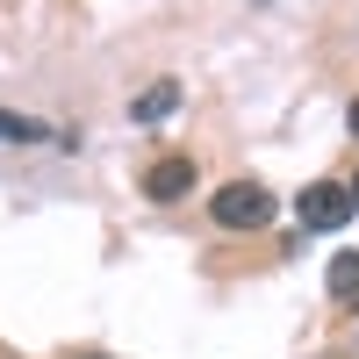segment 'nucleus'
<instances>
[{"instance_id": "nucleus-1", "label": "nucleus", "mask_w": 359, "mask_h": 359, "mask_svg": "<svg viewBox=\"0 0 359 359\" xmlns=\"http://www.w3.org/2000/svg\"><path fill=\"white\" fill-rule=\"evenodd\" d=\"M273 216H280V201L266 194L259 180H223V187L208 194V223H216V230H237V237H245V230H266Z\"/></svg>"}, {"instance_id": "nucleus-2", "label": "nucleus", "mask_w": 359, "mask_h": 359, "mask_svg": "<svg viewBox=\"0 0 359 359\" xmlns=\"http://www.w3.org/2000/svg\"><path fill=\"white\" fill-rule=\"evenodd\" d=\"M294 216H302V230H345L359 208H352V187H338V180H309V187L294 194Z\"/></svg>"}, {"instance_id": "nucleus-3", "label": "nucleus", "mask_w": 359, "mask_h": 359, "mask_svg": "<svg viewBox=\"0 0 359 359\" xmlns=\"http://www.w3.org/2000/svg\"><path fill=\"white\" fill-rule=\"evenodd\" d=\"M194 180H201V165H194L187 151H172V158H151V165H144V194L165 208V201H187Z\"/></svg>"}, {"instance_id": "nucleus-4", "label": "nucleus", "mask_w": 359, "mask_h": 359, "mask_svg": "<svg viewBox=\"0 0 359 359\" xmlns=\"http://www.w3.org/2000/svg\"><path fill=\"white\" fill-rule=\"evenodd\" d=\"M172 108H180V79H158V86H144V94H130V123L151 130V123H165Z\"/></svg>"}, {"instance_id": "nucleus-5", "label": "nucleus", "mask_w": 359, "mask_h": 359, "mask_svg": "<svg viewBox=\"0 0 359 359\" xmlns=\"http://www.w3.org/2000/svg\"><path fill=\"white\" fill-rule=\"evenodd\" d=\"M323 294H331L338 309H359V252H338L331 273H323Z\"/></svg>"}, {"instance_id": "nucleus-6", "label": "nucleus", "mask_w": 359, "mask_h": 359, "mask_svg": "<svg viewBox=\"0 0 359 359\" xmlns=\"http://www.w3.org/2000/svg\"><path fill=\"white\" fill-rule=\"evenodd\" d=\"M50 130L43 123H29V115H15V108H0V144H43Z\"/></svg>"}, {"instance_id": "nucleus-7", "label": "nucleus", "mask_w": 359, "mask_h": 359, "mask_svg": "<svg viewBox=\"0 0 359 359\" xmlns=\"http://www.w3.org/2000/svg\"><path fill=\"white\" fill-rule=\"evenodd\" d=\"M345 137H359V94H352V108H345Z\"/></svg>"}, {"instance_id": "nucleus-8", "label": "nucleus", "mask_w": 359, "mask_h": 359, "mask_svg": "<svg viewBox=\"0 0 359 359\" xmlns=\"http://www.w3.org/2000/svg\"><path fill=\"white\" fill-rule=\"evenodd\" d=\"M352 208H359V180H352Z\"/></svg>"}]
</instances>
